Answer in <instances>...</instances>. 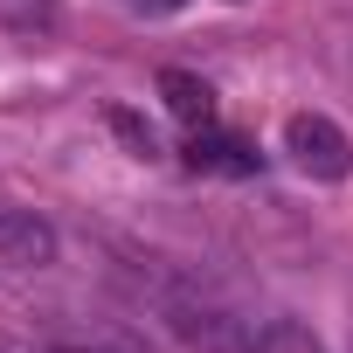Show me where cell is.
<instances>
[{
    "mask_svg": "<svg viewBox=\"0 0 353 353\" xmlns=\"http://www.w3.org/2000/svg\"><path fill=\"white\" fill-rule=\"evenodd\" d=\"M0 353H8V346H0Z\"/></svg>",
    "mask_w": 353,
    "mask_h": 353,
    "instance_id": "9",
    "label": "cell"
},
{
    "mask_svg": "<svg viewBox=\"0 0 353 353\" xmlns=\"http://www.w3.org/2000/svg\"><path fill=\"white\" fill-rule=\"evenodd\" d=\"M132 8H145V14H173L181 0H132Z\"/></svg>",
    "mask_w": 353,
    "mask_h": 353,
    "instance_id": "8",
    "label": "cell"
},
{
    "mask_svg": "<svg viewBox=\"0 0 353 353\" xmlns=\"http://www.w3.org/2000/svg\"><path fill=\"white\" fill-rule=\"evenodd\" d=\"M284 152H291L298 173H312V181H346V173H353V139L325 111H298L284 125Z\"/></svg>",
    "mask_w": 353,
    "mask_h": 353,
    "instance_id": "1",
    "label": "cell"
},
{
    "mask_svg": "<svg viewBox=\"0 0 353 353\" xmlns=\"http://www.w3.org/2000/svg\"><path fill=\"white\" fill-rule=\"evenodd\" d=\"M159 97H166V111L181 118V125H208L215 118V90L201 83V77H188V70H159Z\"/></svg>",
    "mask_w": 353,
    "mask_h": 353,
    "instance_id": "5",
    "label": "cell"
},
{
    "mask_svg": "<svg viewBox=\"0 0 353 353\" xmlns=\"http://www.w3.org/2000/svg\"><path fill=\"white\" fill-rule=\"evenodd\" d=\"M166 325L181 332L188 346H201V353H243L236 325H229L222 312H208V305H188V298H166Z\"/></svg>",
    "mask_w": 353,
    "mask_h": 353,
    "instance_id": "3",
    "label": "cell"
},
{
    "mask_svg": "<svg viewBox=\"0 0 353 353\" xmlns=\"http://www.w3.org/2000/svg\"><path fill=\"white\" fill-rule=\"evenodd\" d=\"M256 353H325L305 325H291V319H277V325H263V339H256Z\"/></svg>",
    "mask_w": 353,
    "mask_h": 353,
    "instance_id": "6",
    "label": "cell"
},
{
    "mask_svg": "<svg viewBox=\"0 0 353 353\" xmlns=\"http://www.w3.org/2000/svg\"><path fill=\"white\" fill-rule=\"evenodd\" d=\"M111 132H118V139H125V145H132L139 159H152V152H159V145H152V132H145V125H139L132 111H111Z\"/></svg>",
    "mask_w": 353,
    "mask_h": 353,
    "instance_id": "7",
    "label": "cell"
},
{
    "mask_svg": "<svg viewBox=\"0 0 353 353\" xmlns=\"http://www.w3.org/2000/svg\"><path fill=\"white\" fill-rule=\"evenodd\" d=\"M0 263H14V270L56 263V229L28 208H0Z\"/></svg>",
    "mask_w": 353,
    "mask_h": 353,
    "instance_id": "2",
    "label": "cell"
},
{
    "mask_svg": "<svg viewBox=\"0 0 353 353\" xmlns=\"http://www.w3.org/2000/svg\"><path fill=\"white\" fill-rule=\"evenodd\" d=\"M188 166H194V173H256V152H250L243 139L201 125V132L188 139Z\"/></svg>",
    "mask_w": 353,
    "mask_h": 353,
    "instance_id": "4",
    "label": "cell"
}]
</instances>
